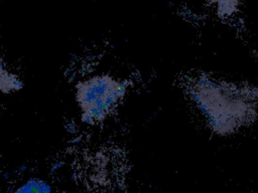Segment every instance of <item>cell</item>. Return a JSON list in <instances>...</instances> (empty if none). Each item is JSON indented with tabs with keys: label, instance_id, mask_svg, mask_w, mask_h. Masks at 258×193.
<instances>
[{
	"label": "cell",
	"instance_id": "6da1fadb",
	"mask_svg": "<svg viewBox=\"0 0 258 193\" xmlns=\"http://www.w3.org/2000/svg\"><path fill=\"white\" fill-rule=\"evenodd\" d=\"M202 104L216 132L230 134L256 118L258 88L209 81L204 86Z\"/></svg>",
	"mask_w": 258,
	"mask_h": 193
}]
</instances>
